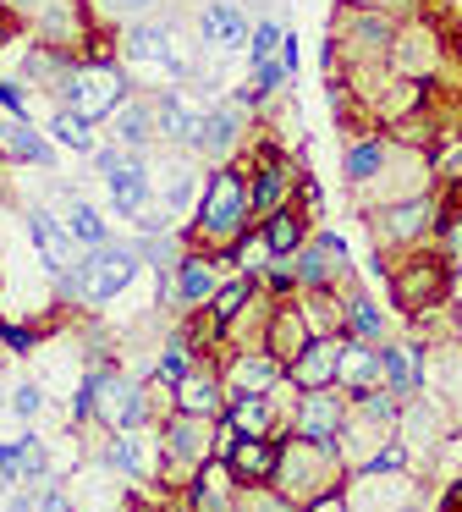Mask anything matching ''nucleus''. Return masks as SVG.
Segmentation results:
<instances>
[{
    "mask_svg": "<svg viewBox=\"0 0 462 512\" xmlns=\"http://www.w3.org/2000/svg\"><path fill=\"white\" fill-rule=\"evenodd\" d=\"M253 215V199H248V177L231 166H220L204 188V204H198V226H204L209 243H237L242 226Z\"/></svg>",
    "mask_w": 462,
    "mask_h": 512,
    "instance_id": "nucleus-1",
    "label": "nucleus"
},
{
    "mask_svg": "<svg viewBox=\"0 0 462 512\" xmlns=\"http://www.w3.org/2000/svg\"><path fill=\"white\" fill-rule=\"evenodd\" d=\"M138 265H143V254L132 243H99V248H88L83 276L66 281V292H72V298H88V303H105L138 276Z\"/></svg>",
    "mask_w": 462,
    "mask_h": 512,
    "instance_id": "nucleus-2",
    "label": "nucleus"
},
{
    "mask_svg": "<svg viewBox=\"0 0 462 512\" xmlns=\"http://www.w3.org/2000/svg\"><path fill=\"white\" fill-rule=\"evenodd\" d=\"M121 94H127V78L110 61H88V67H72V83H66L61 105H72L88 122H99V116L121 111Z\"/></svg>",
    "mask_w": 462,
    "mask_h": 512,
    "instance_id": "nucleus-3",
    "label": "nucleus"
},
{
    "mask_svg": "<svg viewBox=\"0 0 462 512\" xmlns=\"http://www.w3.org/2000/svg\"><path fill=\"white\" fill-rule=\"evenodd\" d=\"M440 287H446V270H440L435 259H413V265H402L391 276V298H396V309H407V314L435 309Z\"/></svg>",
    "mask_w": 462,
    "mask_h": 512,
    "instance_id": "nucleus-4",
    "label": "nucleus"
},
{
    "mask_svg": "<svg viewBox=\"0 0 462 512\" xmlns=\"http://www.w3.org/2000/svg\"><path fill=\"white\" fill-rule=\"evenodd\" d=\"M171 45H176L171 28H160V23H132L127 34H121L127 61H154V67H165L171 78H182V56H176Z\"/></svg>",
    "mask_w": 462,
    "mask_h": 512,
    "instance_id": "nucleus-5",
    "label": "nucleus"
},
{
    "mask_svg": "<svg viewBox=\"0 0 462 512\" xmlns=\"http://www.w3.org/2000/svg\"><path fill=\"white\" fill-rule=\"evenodd\" d=\"M209 111H198L193 100H187L182 89H165L154 94V127H160V138H171V144H193L198 127H204Z\"/></svg>",
    "mask_w": 462,
    "mask_h": 512,
    "instance_id": "nucleus-6",
    "label": "nucleus"
},
{
    "mask_svg": "<svg viewBox=\"0 0 462 512\" xmlns=\"http://www.w3.org/2000/svg\"><path fill=\"white\" fill-rule=\"evenodd\" d=\"M94 391H99L94 413H99V419H105L116 435H121V430H138V424H143V391H138V386H127V380L105 375Z\"/></svg>",
    "mask_w": 462,
    "mask_h": 512,
    "instance_id": "nucleus-7",
    "label": "nucleus"
},
{
    "mask_svg": "<svg viewBox=\"0 0 462 512\" xmlns=\"http://www.w3.org/2000/svg\"><path fill=\"white\" fill-rule=\"evenodd\" d=\"M198 34H204L209 50H242L248 45V17L231 6V0H209L204 12H198Z\"/></svg>",
    "mask_w": 462,
    "mask_h": 512,
    "instance_id": "nucleus-8",
    "label": "nucleus"
},
{
    "mask_svg": "<svg viewBox=\"0 0 462 512\" xmlns=\"http://www.w3.org/2000/svg\"><path fill=\"white\" fill-rule=\"evenodd\" d=\"M28 237H33V248L44 254V270H50V276H66V270H72V243H77V237L66 232L50 210H33L28 215Z\"/></svg>",
    "mask_w": 462,
    "mask_h": 512,
    "instance_id": "nucleus-9",
    "label": "nucleus"
},
{
    "mask_svg": "<svg viewBox=\"0 0 462 512\" xmlns=\"http://www.w3.org/2000/svg\"><path fill=\"white\" fill-rule=\"evenodd\" d=\"M435 221V199H407V204H385L380 221H374V237L380 243H413L424 226Z\"/></svg>",
    "mask_w": 462,
    "mask_h": 512,
    "instance_id": "nucleus-10",
    "label": "nucleus"
},
{
    "mask_svg": "<svg viewBox=\"0 0 462 512\" xmlns=\"http://www.w3.org/2000/svg\"><path fill=\"white\" fill-rule=\"evenodd\" d=\"M286 188H292V171H286V160L275 155V149H264L259 155V171H253L248 182V199H253V215H275L286 199Z\"/></svg>",
    "mask_w": 462,
    "mask_h": 512,
    "instance_id": "nucleus-11",
    "label": "nucleus"
},
{
    "mask_svg": "<svg viewBox=\"0 0 462 512\" xmlns=\"http://www.w3.org/2000/svg\"><path fill=\"white\" fill-rule=\"evenodd\" d=\"M336 375H341V342H330V336L325 342H308L303 353H297V364H292V380L303 391H325Z\"/></svg>",
    "mask_w": 462,
    "mask_h": 512,
    "instance_id": "nucleus-12",
    "label": "nucleus"
},
{
    "mask_svg": "<svg viewBox=\"0 0 462 512\" xmlns=\"http://www.w3.org/2000/svg\"><path fill=\"white\" fill-rule=\"evenodd\" d=\"M336 270H347V243L330 237V232L314 237V243L303 248V259H297V281H303V287H325Z\"/></svg>",
    "mask_w": 462,
    "mask_h": 512,
    "instance_id": "nucleus-13",
    "label": "nucleus"
},
{
    "mask_svg": "<svg viewBox=\"0 0 462 512\" xmlns=\"http://www.w3.org/2000/svg\"><path fill=\"white\" fill-rule=\"evenodd\" d=\"M336 430H341V402L325 397V391H308L303 408H297V435L314 441V446H330V441H336Z\"/></svg>",
    "mask_w": 462,
    "mask_h": 512,
    "instance_id": "nucleus-14",
    "label": "nucleus"
},
{
    "mask_svg": "<svg viewBox=\"0 0 462 512\" xmlns=\"http://www.w3.org/2000/svg\"><path fill=\"white\" fill-rule=\"evenodd\" d=\"M105 182H110V204H116L121 215H138L143 204H149V171H143L138 155H127V166H116Z\"/></svg>",
    "mask_w": 462,
    "mask_h": 512,
    "instance_id": "nucleus-15",
    "label": "nucleus"
},
{
    "mask_svg": "<svg viewBox=\"0 0 462 512\" xmlns=\"http://www.w3.org/2000/svg\"><path fill=\"white\" fill-rule=\"evenodd\" d=\"M0 149H6L11 160H33V166H55L50 144H44V138L28 127V116H0Z\"/></svg>",
    "mask_w": 462,
    "mask_h": 512,
    "instance_id": "nucleus-16",
    "label": "nucleus"
},
{
    "mask_svg": "<svg viewBox=\"0 0 462 512\" xmlns=\"http://www.w3.org/2000/svg\"><path fill=\"white\" fill-rule=\"evenodd\" d=\"M275 468H281V452H275V441H259V435H248V441L231 446V474L248 479V485L270 479Z\"/></svg>",
    "mask_w": 462,
    "mask_h": 512,
    "instance_id": "nucleus-17",
    "label": "nucleus"
},
{
    "mask_svg": "<svg viewBox=\"0 0 462 512\" xmlns=\"http://www.w3.org/2000/svg\"><path fill=\"white\" fill-rule=\"evenodd\" d=\"M154 133H160V127H154V100H127L116 111V138H121V149H127V155H138Z\"/></svg>",
    "mask_w": 462,
    "mask_h": 512,
    "instance_id": "nucleus-18",
    "label": "nucleus"
},
{
    "mask_svg": "<svg viewBox=\"0 0 462 512\" xmlns=\"http://www.w3.org/2000/svg\"><path fill=\"white\" fill-rule=\"evenodd\" d=\"M341 23H347V39H358L363 50H391L396 45V17H385V12H363V6H352Z\"/></svg>",
    "mask_w": 462,
    "mask_h": 512,
    "instance_id": "nucleus-19",
    "label": "nucleus"
},
{
    "mask_svg": "<svg viewBox=\"0 0 462 512\" xmlns=\"http://www.w3.org/2000/svg\"><path fill=\"white\" fill-rule=\"evenodd\" d=\"M220 408V386L209 375H182L176 380V413H193V419H209Z\"/></svg>",
    "mask_w": 462,
    "mask_h": 512,
    "instance_id": "nucleus-20",
    "label": "nucleus"
},
{
    "mask_svg": "<svg viewBox=\"0 0 462 512\" xmlns=\"http://www.w3.org/2000/svg\"><path fill=\"white\" fill-rule=\"evenodd\" d=\"M204 155H226L231 144H237V105H215V111L204 116V127H198L193 138Z\"/></svg>",
    "mask_w": 462,
    "mask_h": 512,
    "instance_id": "nucleus-21",
    "label": "nucleus"
},
{
    "mask_svg": "<svg viewBox=\"0 0 462 512\" xmlns=\"http://www.w3.org/2000/svg\"><path fill=\"white\" fill-rule=\"evenodd\" d=\"M50 133L61 138L66 149H77V155H94V122H88L83 111H72V105H61V111L50 116Z\"/></svg>",
    "mask_w": 462,
    "mask_h": 512,
    "instance_id": "nucleus-22",
    "label": "nucleus"
},
{
    "mask_svg": "<svg viewBox=\"0 0 462 512\" xmlns=\"http://www.w3.org/2000/svg\"><path fill=\"white\" fill-rule=\"evenodd\" d=\"M374 375H380V353H369L363 342H341V380L352 391H369Z\"/></svg>",
    "mask_w": 462,
    "mask_h": 512,
    "instance_id": "nucleus-23",
    "label": "nucleus"
},
{
    "mask_svg": "<svg viewBox=\"0 0 462 512\" xmlns=\"http://www.w3.org/2000/svg\"><path fill=\"white\" fill-rule=\"evenodd\" d=\"M264 243H270V254H292V248H303V215L297 210H275L264 215Z\"/></svg>",
    "mask_w": 462,
    "mask_h": 512,
    "instance_id": "nucleus-24",
    "label": "nucleus"
},
{
    "mask_svg": "<svg viewBox=\"0 0 462 512\" xmlns=\"http://www.w3.org/2000/svg\"><path fill=\"white\" fill-rule=\"evenodd\" d=\"M237 391H270L275 380H281V358L275 353H242V364H237Z\"/></svg>",
    "mask_w": 462,
    "mask_h": 512,
    "instance_id": "nucleus-25",
    "label": "nucleus"
},
{
    "mask_svg": "<svg viewBox=\"0 0 462 512\" xmlns=\"http://www.w3.org/2000/svg\"><path fill=\"white\" fill-rule=\"evenodd\" d=\"M66 232H72L83 248L110 243V237H105V221H99V210H94L88 199H66Z\"/></svg>",
    "mask_w": 462,
    "mask_h": 512,
    "instance_id": "nucleus-26",
    "label": "nucleus"
},
{
    "mask_svg": "<svg viewBox=\"0 0 462 512\" xmlns=\"http://www.w3.org/2000/svg\"><path fill=\"white\" fill-rule=\"evenodd\" d=\"M165 446H171L176 457H187V463H198V457H204V424H198L193 413H176V419L165 424Z\"/></svg>",
    "mask_w": 462,
    "mask_h": 512,
    "instance_id": "nucleus-27",
    "label": "nucleus"
},
{
    "mask_svg": "<svg viewBox=\"0 0 462 512\" xmlns=\"http://www.w3.org/2000/svg\"><path fill=\"white\" fill-rule=\"evenodd\" d=\"M385 155H391V149H385L380 138H363V144H352L347 160H341V166H347V182H369L374 171L385 166Z\"/></svg>",
    "mask_w": 462,
    "mask_h": 512,
    "instance_id": "nucleus-28",
    "label": "nucleus"
},
{
    "mask_svg": "<svg viewBox=\"0 0 462 512\" xmlns=\"http://www.w3.org/2000/svg\"><path fill=\"white\" fill-rule=\"evenodd\" d=\"M176 292H182L187 303L215 298V265H209V259H182V281H176Z\"/></svg>",
    "mask_w": 462,
    "mask_h": 512,
    "instance_id": "nucleus-29",
    "label": "nucleus"
},
{
    "mask_svg": "<svg viewBox=\"0 0 462 512\" xmlns=\"http://www.w3.org/2000/svg\"><path fill=\"white\" fill-rule=\"evenodd\" d=\"M303 347H308V325H303V314H297V309H281L270 353H303Z\"/></svg>",
    "mask_w": 462,
    "mask_h": 512,
    "instance_id": "nucleus-30",
    "label": "nucleus"
},
{
    "mask_svg": "<svg viewBox=\"0 0 462 512\" xmlns=\"http://www.w3.org/2000/svg\"><path fill=\"white\" fill-rule=\"evenodd\" d=\"M380 375H385V386L402 397V391L413 386V353H407V347H385V353H380Z\"/></svg>",
    "mask_w": 462,
    "mask_h": 512,
    "instance_id": "nucleus-31",
    "label": "nucleus"
},
{
    "mask_svg": "<svg viewBox=\"0 0 462 512\" xmlns=\"http://www.w3.org/2000/svg\"><path fill=\"white\" fill-rule=\"evenodd\" d=\"M226 479H231V468H204L198 474V512H220L226 507Z\"/></svg>",
    "mask_w": 462,
    "mask_h": 512,
    "instance_id": "nucleus-32",
    "label": "nucleus"
},
{
    "mask_svg": "<svg viewBox=\"0 0 462 512\" xmlns=\"http://www.w3.org/2000/svg\"><path fill=\"white\" fill-rule=\"evenodd\" d=\"M264 424H270V402H264V391H242V402H237V430L259 435Z\"/></svg>",
    "mask_w": 462,
    "mask_h": 512,
    "instance_id": "nucleus-33",
    "label": "nucleus"
},
{
    "mask_svg": "<svg viewBox=\"0 0 462 512\" xmlns=\"http://www.w3.org/2000/svg\"><path fill=\"white\" fill-rule=\"evenodd\" d=\"M281 39H286L281 23H259V34L248 39V56L253 61H275V56H281Z\"/></svg>",
    "mask_w": 462,
    "mask_h": 512,
    "instance_id": "nucleus-34",
    "label": "nucleus"
},
{
    "mask_svg": "<svg viewBox=\"0 0 462 512\" xmlns=\"http://www.w3.org/2000/svg\"><path fill=\"white\" fill-rule=\"evenodd\" d=\"M286 78H292V72L281 67V56H275V61H253V100H264V94H275Z\"/></svg>",
    "mask_w": 462,
    "mask_h": 512,
    "instance_id": "nucleus-35",
    "label": "nucleus"
},
{
    "mask_svg": "<svg viewBox=\"0 0 462 512\" xmlns=\"http://www.w3.org/2000/svg\"><path fill=\"white\" fill-rule=\"evenodd\" d=\"M193 193H198V177L193 171H171V182H165V210H187L193 204Z\"/></svg>",
    "mask_w": 462,
    "mask_h": 512,
    "instance_id": "nucleus-36",
    "label": "nucleus"
},
{
    "mask_svg": "<svg viewBox=\"0 0 462 512\" xmlns=\"http://www.w3.org/2000/svg\"><path fill=\"white\" fill-rule=\"evenodd\" d=\"M347 320H352V331H358V336H380V331H385L380 309H374L369 298H352V303H347Z\"/></svg>",
    "mask_w": 462,
    "mask_h": 512,
    "instance_id": "nucleus-37",
    "label": "nucleus"
},
{
    "mask_svg": "<svg viewBox=\"0 0 462 512\" xmlns=\"http://www.w3.org/2000/svg\"><path fill=\"white\" fill-rule=\"evenodd\" d=\"M248 292H253V281H231V287H220L215 292V320H231V314L248 303Z\"/></svg>",
    "mask_w": 462,
    "mask_h": 512,
    "instance_id": "nucleus-38",
    "label": "nucleus"
},
{
    "mask_svg": "<svg viewBox=\"0 0 462 512\" xmlns=\"http://www.w3.org/2000/svg\"><path fill=\"white\" fill-rule=\"evenodd\" d=\"M110 463L127 468V474H143V452H138V441H132V430H121V441L110 446Z\"/></svg>",
    "mask_w": 462,
    "mask_h": 512,
    "instance_id": "nucleus-39",
    "label": "nucleus"
},
{
    "mask_svg": "<svg viewBox=\"0 0 462 512\" xmlns=\"http://www.w3.org/2000/svg\"><path fill=\"white\" fill-rule=\"evenodd\" d=\"M187 375V342L176 336L171 347H165V358H160V380H182Z\"/></svg>",
    "mask_w": 462,
    "mask_h": 512,
    "instance_id": "nucleus-40",
    "label": "nucleus"
},
{
    "mask_svg": "<svg viewBox=\"0 0 462 512\" xmlns=\"http://www.w3.org/2000/svg\"><path fill=\"white\" fill-rule=\"evenodd\" d=\"M17 457H22V474H28V479L44 474V446L33 441V435H22V441H17Z\"/></svg>",
    "mask_w": 462,
    "mask_h": 512,
    "instance_id": "nucleus-41",
    "label": "nucleus"
},
{
    "mask_svg": "<svg viewBox=\"0 0 462 512\" xmlns=\"http://www.w3.org/2000/svg\"><path fill=\"white\" fill-rule=\"evenodd\" d=\"M237 259L248 270H259L264 259H270V243H264V237H237Z\"/></svg>",
    "mask_w": 462,
    "mask_h": 512,
    "instance_id": "nucleus-42",
    "label": "nucleus"
},
{
    "mask_svg": "<svg viewBox=\"0 0 462 512\" xmlns=\"http://www.w3.org/2000/svg\"><path fill=\"white\" fill-rule=\"evenodd\" d=\"M11 408H17L22 419H33V413L44 408V391H39V386H17V397H11Z\"/></svg>",
    "mask_w": 462,
    "mask_h": 512,
    "instance_id": "nucleus-43",
    "label": "nucleus"
},
{
    "mask_svg": "<svg viewBox=\"0 0 462 512\" xmlns=\"http://www.w3.org/2000/svg\"><path fill=\"white\" fill-rule=\"evenodd\" d=\"M352 6H363V12H385V17H407L418 0H352Z\"/></svg>",
    "mask_w": 462,
    "mask_h": 512,
    "instance_id": "nucleus-44",
    "label": "nucleus"
},
{
    "mask_svg": "<svg viewBox=\"0 0 462 512\" xmlns=\"http://www.w3.org/2000/svg\"><path fill=\"white\" fill-rule=\"evenodd\" d=\"M248 512H292V501L270 496V490H253V496H248Z\"/></svg>",
    "mask_w": 462,
    "mask_h": 512,
    "instance_id": "nucleus-45",
    "label": "nucleus"
},
{
    "mask_svg": "<svg viewBox=\"0 0 462 512\" xmlns=\"http://www.w3.org/2000/svg\"><path fill=\"white\" fill-rule=\"evenodd\" d=\"M0 105L11 116H28V100H22V83H0Z\"/></svg>",
    "mask_w": 462,
    "mask_h": 512,
    "instance_id": "nucleus-46",
    "label": "nucleus"
},
{
    "mask_svg": "<svg viewBox=\"0 0 462 512\" xmlns=\"http://www.w3.org/2000/svg\"><path fill=\"white\" fill-rule=\"evenodd\" d=\"M149 254L160 259V270L171 276V259H176V243H171V237H160V232H154V237H149Z\"/></svg>",
    "mask_w": 462,
    "mask_h": 512,
    "instance_id": "nucleus-47",
    "label": "nucleus"
},
{
    "mask_svg": "<svg viewBox=\"0 0 462 512\" xmlns=\"http://www.w3.org/2000/svg\"><path fill=\"white\" fill-rule=\"evenodd\" d=\"M446 259L462 265V221H446Z\"/></svg>",
    "mask_w": 462,
    "mask_h": 512,
    "instance_id": "nucleus-48",
    "label": "nucleus"
},
{
    "mask_svg": "<svg viewBox=\"0 0 462 512\" xmlns=\"http://www.w3.org/2000/svg\"><path fill=\"white\" fill-rule=\"evenodd\" d=\"M149 6H154V0H110V12H116V17H143Z\"/></svg>",
    "mask_w": 462,
    "mask_h": 512,
    "instance_id": "nucleus-49",
    "label": "nucleus"
},
{
    "mask_svg": "<svg viewBox=\"0 0 462 512\" xmlns=\"http://www.w3.org/2000/svg\"><path fill=\"white\" fill-rule=\"evenodd\" d=\"M369 468H374V474H380V468H402V452H396V446H385V452H380V457H374V463H369Z\"/></svg>",
    "mask_w": 462,
    "mask_h": 512,
    "instance_id": "nucleus-50",
    "label": "nucleus"
},
{
    "mask_svg": "<svg viewBox=\"0 0 462 512\" xmlns=\"http://www.w3.org/2000/svg\"><path fill=\"white\" fill-rule=\"evenodd\" d=\"M281 67H286V72H292V67H297V39H292V34H286V39H281Z\"/></svg>",
    "mask_w": 462,
    "mask_h": 512,
    "instance_id": "nucleus-51",
    "label": "nucleus"
},
{
    "mask_svg": "<svg viewBox=\"0 0 462 512\" xmlns=\"http://www.w3.org/2000/svg\"><path fill=\"white\" fill-rule=\"evenodd\" d=\"M0 336H6V342L17 347V353H28V347H33V342H28V331H0Z\"/></svg>",
    "mask_w": 462,
    "mask_h": 512,
    "instance_id": "nucleus-52",
    "label": "nucleus"
},
{
    "mask_svg": "<svg viewBox=\"0 0 462 512\" xmlns=\"http://www.w3.org/2000/svg\"><path fill=\"white\" fill-rule=\"evenodd\" d=\"M314 512H341V496H319V507Z\"/></svg>",
    "mask_w": 462,
    "mask_h": 512,
    "instance_id": "nucleus-53",
    "label": "nucleus"
},
{
    "mask_svg": "<svg viewBox=\"0 0 462 512\" xmlns=\"http://www.w3.org/2000/svg\"><path fill=\"white\" fill-rule=\"evenodd\" d=\"M44 512H66V501L61 496H44Z\"/></svg>",
    "mask_w": 462,
    "mask_h": 512,
    "instance_id": "nucleus-54",
    "label": "nucleus"
},
{
    "mask_svg": "<svg viewBox=\"0 0 462 512\" xmlns=\"http://www.w3.org/2000/svg\"><path fill=\"white\" fill-rule=\"evenodd\" d=\"M11 512H33V501H11Z\"/></svg>",
    "mask_w": 462,
    "mask_h": 512,
    "instance_id": "nucleus-55",
    "label": "nucleus"
},
{
    "mask_svg": "<svg viewBox=\"0 0 462 512\" xmlns=\"http://www.w3.org/2000/svg\"><path fill=\"white\" fill-rule=\"evenodd\" d=\"M402 512H413V507H402Z\"/></svg>",
    "mask_w": 462,
    "mask_h": 512,
    "instance_id": "nucleus-56",
    "label": "nucleus"
},
{
    "mask_svg": "<svg viewBox=\"0 0 462 512\" xmlns=\"http://www.w3.org/2000/svg\"><path fill=\"white\" fill-rule=\"evenodd\" d=\"M0 402H6V397H0Z\"/></svg>",
    "mask_w": 462,
    "mask_h": 512,
    "instance_id": "nucleus-57",
    "label": "nucleus"
}]
</instances>
